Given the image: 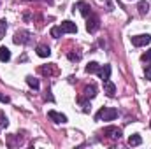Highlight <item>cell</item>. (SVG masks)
Segmentation results:
<instances>
[{
    "label": "cell",
    "instance_id": "6da1fadb",
    "mask_svg": "<svg viewBox=\"0 0 151 149\" xmlns=\"http://www.w3.org/2000/svg\"><path fill=\"white\" fill-rule=\"evenodd\" d=\"M118 117V111L113 107H102L100 111L95 114V119L97 121H113Z\"/></svg>",
    "mask_w": 151,
    "mask_h": 149
},
{
    "label": "cell",
    "instance_id": "7a4b0ae2",
    "mask_svg": "<svg viewBox=\"0 0 151 149\" xmlns=\"http://www.w3.org/2000/svg\"><path fill=\"white\" fill-rule=\"evenodd\" d=\"M99 27H100V19H99V16L90 14V16H88V23H86V30H88L90 34H93V32L99 30Z\"/></svg>",
    "mask_w": 151,
    "mask_h": 149
},
{
    "label": "cell",
    "instance_id": "3957f363",
    "mask_svg": "<svg viewBox=\"0 0 151 149\" xmlns=\"http://www.w3.org/2000/svg\"><path fill=\"white\" fill-rule=\"evenodd\" d=\"M151 42V37L148 34H142V35H135V37H132V44L135 46V47H141V46H148Z\"/></svg>",
    "mask_w": 151,
    "mask_h": 149
},
{
    "label": "cell",
    "instance_id": "277c9868",
    "mask_svg": "<svg viewBox=\"0 0 151 149\" xmlns=\"http://www.w3.org/2000/svg\"><path fill=\"white\" fill-rule=\"evenodd\" d=\"M60 28H62V34H76L77 32V27H76V23H72V21H63L60 25Z\"/></svg>",
    "mask_w": 151,
    "mask_h": 149
},
{
    "label": "cell",
    "instance_id": "5b68a950",
    "mask_svg": "<svg viewBox=\"0 0 151 149\" xmlns=\"http://www.w3.org/2000/svg\"><path fill=\"white\" fill-rule=\"evenodd\" d=\"M74 9H79L81 16H84V18H88V16L91 14V9H90V5H88L86 2H77L74 5Z\"/></svg>",
    "mask_w": 151,
    "mask_h": 149
},
{
    "label": "cell",
    "instance_id": "8992f818",
    "mask_svg": "<svg viewBox=\"0 0 151 149\" xmlns=\"http://www.w3.org/2000/svg\"><path fill=\"white\" fill-rule=\"evenodd\" d=\"M47 117L53 119L55 123H67V116L65 114H60V112H56V111H49L47 112Z\"/></svg>",
    "mask_w": 151,
    "mask_h": 149
},
{
    "label": "cell",
    "instance_id": "52a82bcc",
    "mask_svg": "<svg viewBox=\"0 0 151 149\" xmlns=\"http://www.w3.org/2000/svg\"><path fill=\"white\" fill-rule=\"evenodd\" d=\"M104 135H107V137H111V139H119V137H121V130L116 128V126H107V128L104 130Z\"/></svg>",
    "mask_w": 151,
    "mask_h": 149
},
{
    "label": "cell",
    "instance_id": "ba28073f",
    "mask_svg": "<svg viewBox=\"0 0 151 149\" xmlns=\"http://www.w3.org/2000/svg\"><path fill=\"white\" fill-rule=\"evenodd\" d=\"M97 74H99V77H100L102 81H107V79L111 77V65H104V67H100Z\"/></svg>",
    "mask_w": 151,
    "mask_h": 149
},
{
    "label": "cell",
    "instance_id": "9c48e42d",
    "mask_svg": "<svg viewBox=\"0 0 151 149\" xmlns=\"http://www.w3.org/2000/svg\"><path fill=\"white\" fill-rule=\"evenodd\" d=\"M104 93H106L107 97H114V95H116V86H114L109 79L104 81Z\"/></svg>",
    "mask_w": 151,
    "mask_h": 149
},
{
    "label": "cell",
    "instance_id": "30bf717a",
    "mask_svg": "<svg viewBox=\"0 0 151 149\" xmlns=\"http://www.w3.org/2000/svg\"><path fill=\"white\" fill-rule=\"evenodd\" d=\"M28 32H18L16 35H14V42L16 44H25V42H28L30 39H28Z\"/></svg>",
    "mask_w": 151,
    "mask_h": 149
},
{
    "label": "cell",
    "instance_id": "8fae6325",
    "mask_svg": "<svg viewBox=\"0 0 151 149\" xmlns=\"http://www.w3.org/2000/svg\"><path fill=\"white\" fill-rule=\"evenodd\" d=\"M37 54L40 56V58H47V56L51 54V49H49L47 46L40 44V46H37Z\"/></svg>",
    "mask_w": 151,
    "mask_h": 149
},
{
    "label": "cell",
    "instance_id": "7c38bea8",
    "mask_svg": "<svg viewBox=\"0 0 151 149\" xmlns=\"http://www.w3.org/2000/svg\"><path fill=\"white\" fill-rule=\"evenodd\" d=\"M95 95H97V88L93 84H90V86L84 88V97L86 98H95Z\"/></svg>",
    "mask_w": 151,
    "mask_h": 149
},
{
    "label": "cell",
    "instance_id": "4fadbf2b",
    "mask_svg": "<svg viewBox=\"0 0 151 149\" xmlns=\"http://www.w3.org/2000/svg\"><path fill=\"white\" fill-rule=\"evenodd\" d=\"M9 60H11V51L5 46H2L0 47V62H9Z\"/></svg>",
    "mask_w": 151,
    "mask_h": 149
},
{
    "label": "cell",
    "instance_id": "5bb4252c",
    "mask_svg": "<svg viewBox=\"0 0 151 149\" xmlns=\"http://www.w3.org/2000/svg\"><path fill=\"white\" fill-rule=\"evenodd\" d=\"M99 69H100V65L97 62H91V63L86 65V72L88 74H95V72H99Z\"/></svg>",
    "mask_w": 151,
    "mask_h": 149
},
{
    "label": "cell",
    "instance_id": "9a60e30c",
    "mask_svg": "<svg viewBox=\"0 0 151 149\" xmlns=\"http://www.w3.org/2000/svg\"><path fill=\"white\" fill-rule=\"evenodd\" d=\"M128 144L130 146H141L142 144V139H141V135H130V139H128Z\"/></svg>",
    "mask_w": 151,
    "mask_h": 149
},
{
    "label": "cell",
    "instance_id": "2e32d148",
    "mask_svg": "<svg viewBox=\"0 0 151 149\" xmlns=\"http://www.w3.org/2000/svg\"><path fill=\"white\" fill-rule=\"evenodd\" d=\"M137 9H139V12H141V14H146V12L150 11V4L142 0V2H139V5H137Z\"/></svg>",
    "mask_w": 151,
    "mask_h": 149
},
{
    "label": "cell",
    "instance_id": "e0dca14e",
    "mask_svg": "<svg viewBox=\"0 0 151 149\" xmlns=\"http://www.w3.org/2000/svg\"><path fill=\"white\" fill-rule=\"evenodd\" d=\"M27 82H28V86H30V88H34V90H39V79L32 77V75H28V77H27Z\"/></svg>",
    "mask_w": 151,
    "mask_h": 149
},
{
    "label": "cell",
    "instance_id": "ac0fdd59",
    "mask_svg": "<svg viewBox=\"0 0 151 149\" xmlns=\"http://www.w3.org/2000/svg\"><path fill=\"white\" fill-rule=\"evenodd\" d=\"M5 30H7V23L5 19H0V39L5 35Z\"/></svg>",
    "mask_w": 151,
    "mask_h": 149
},
{
    "label": "cell",
    "instance_id": "d6986e66",
    "mask_svg": "<svg viewBox=\"0 0 151 149\" xmlns=\"http://www.w3.org/2000/svg\"><path fill=\"white\" fill-rule=\"evenodd\" d=\"M51 35L55 39H58L62 35V28H60V27H53V28H51Z\"/></svg>",
    "mask_w": 151,
    "mask_h": 149
},
{
    "label": "cell",
    "instance_id": "ffe728a7",
    "mask_svg": "<svg viewBox=\"0 0 151 149\" xmlns=\"http://www.w3.org/2000/svg\"><path fill=\"white\" fill-rule=\"evenodd\" d=\"M7 125H9V121H7V117L4 116V112H0V126H2V128H5Z\"/></svg>",
    "mask_w": 151,
    "mask_h": 149
},
{
    "label": "cell",
    "instance_id": "44dd1931",
    "mask_svg": "<svg viewBox=\"0 0 151 149\" xmlns=\"http://www.w3.org/2000/svg\"><path fill=\"white\" fill-rule=\"evenodd\" d=\"M79 104H81V107H83V111H84V112H88V111H90V104H88L86 100L79 98Z\"/></svg>",
    "mask_w": 151,
    "mask_h": 149
},
{
    "label": "cell",
    "instance_id": "7402d4cb",
    "mask_svg": "<svg viewBox=\"0 0 151 149\" xmlns=\"http://www.w3.org/2000/svg\"><path fill=\"white\" fill-rule=\"evenodd\" d=\"M141 60H142V62H151V49L150 51H146V53L141 56Z\"/></svg>",
    "mask_w": 151,
    "mask_h": 149
},
{
    "label": "cell",
    "instance_id": "603a6c76",
    "mask_svg": "<svg viewBox=\"0 0 151 149\" xmlns=\"http://www.w3.org/2000/svg\"><path fill=\"white\" fill-rule=\"evenodd\" d=\"M144 75H146L148 81H151V67H146V69H144Z\"/></svg>",
    "mask_w": 151,
    "mask_h": 149
},
{
    "label": "cell",
    "instance_id": "cb8c5ba5",
    "mask_svg": "<svg viewBox=\"0 0 151 149\" xmlns=\"http://www.w3.org/2000/svg\"><path fill=\"white\" fill-rule=\"evenodd\" d=\"M69 58H70L72 62H77V60H79V54H72V53H70V54H69Z\"/></svg>",
    "mask_w": 151,
    "mask_h": 149
},
{
    "label": "cell",
    "instance_id": "d4e9b609",
    "mask_svg": "<svg viewBox=\"0 0 151 149\" xmlns=\"http://www.w3.org/2000/svg\"><path fill=\"white\" fill-rule=\"evenodd\" d=\"M0 102H4V104H7V102H9V97H4V95H0Z\"/></svg>",
    "mask_w": 151,
    "mask_h": 149
}]
</instances>
